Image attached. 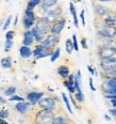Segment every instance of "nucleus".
I'll return each instance as SVG.
<instances>
[{"instance_id": "nucleus-1", "label": "nucleus", "mask_w": 116, "mask_h": 124, "mask_svg": "<svg viewBox=\"0 0 116 124\" xmlns=\"http://www.w3.org/2000/svg\"><path fill=\"white\" fill-rule=\"evenodd\" d=\"M97 34L98 37L102 39L113 40V39L116 38V27L115 26L101 24L97 27Z\"/></svg>"}, {"instance_id": "nucleus-2", "label": "nucleus", "mask_w": 116, "mask_h": 124, "mask_svg": "<svg viewBox=\"0 0 116 124\" xmlns=\"http://www.w3.org/2000/svg\"><path fill=\"white\" fill-rule=\"evenodd\" d=\"M55 117V113L52 110L42 109L35 115V122L36 123H52V120Z\"/></svg>"}, {"instance_id": "nucleus-3", "label": "nucleus", "mask_w": 116, "mask_h": 124, "mask_svg": "<svg viewBox=\"0 0 116 124\" xmlns=\"http://www.w3.org/2000/svg\"><path fill=\"white\" fill-rule=\"evenodd\" d=\"M52 23L49 20L47 17H38V19L35 22L34 27L38 30V32L42 35H47L48 33H50V27Z\"/></svg>"}, {"instance_id": "nucleus-4", "label": "nucleus", "mask_w": 116, "mask_h": 124, "mask_svg": "<svg viewBox=\"0 0 116 124\" xmlns=\"http://www.w3.org/2000/svg\"><path fill=\"white\" fill-rule=\"evenodd\" d=\"M101 90L103 94H114L116 93V75L107 79H102Z\"/></svg>"}, {"instance_id": "nucleus-5", "label": "nucleus", "mask_w": 116, "mask_h": 124, "mask_svg": "<svg viewBox=\"0 0 116 124\" xmlns=\"http://www.w3.org/2000/svg\"><path fill=\"white\" fill-rule=\"evenodd\" d=\"M56 97L52 96H45V97H41V100L37 102L38 106L42 109H48V110H52L55 111L56 109Z\"/></svg>"}, {"instance_id": "nucleus-6", "label": "nucleus", "mask_w": 116, "mask_h": 124, "mask_svg": "<svg viewBox=\"0 0 116 124\" xmlns=\"http://www.w3.org/2000/svg\"><path fill=\"white\" fill-rule=\"evenodd\" d=\"M97 55L99 57V59H107L110 57H113L116 55V47L112 45L100 46L97 50Z\"/></svg>"}, {"instance_id": "nucleus-7", "label": "nucleus", "mask_w": 116, "mask_h": 124, "mask_svg": "<svg viewBox=\"0 0 116 124\" xmlns=\"http://www.w3.org/2000/svg\"><path fill=\"white\" fill-rule=\"evenodd\" d=\"M60 42V38H59V35H55V34H48L46 35L45 38L42 40V42H41V45L44 46V47L48 48V49H52L55 47L56 45L59 44Z\"/></svg>"}, {"instance_id": "nucleus-8", "label": "nucleus", "mask_w": 116, "mask_h": 124, "mask_svg": "<svg viewBox=\"0 0 116 124\" xmlns=\"http://www.w3.org/2000/svg\"><path fill=\"white\" fill-rule=\"evenodd\" d=\"M66 24V18L65 17H60V18L55 19V22L51 24L50 27V33L51 34H55V35H60V33L62 32V30L64 29Z\"/></svg>"}, {"instance_id": "nucleus-9", "label": "nucleus", "mask_w": 116, "mask_h": 124, "mask_svg": "<svg viewBox=\"0 0 116 124\" xmlns=\"http://www.w3.org/2000/svg\"><path fill=\"white\" fill-rule=\"evenodd\" d=\"M101 71H111L114 70L116 66V55L113 57L107 59H100V64H99Z\"/></svg>"}, {"instance_id": "nucleus-10", "label": "nucleus", "mask_w": 116, "mask_h": 124, "mask_svg": "<svg viewBox=\"0 0 116 124\" xmlns=\"http://www.w3.org/2000/svg\"><path fill=\"white\" fill-rule=\"evenodd\" d=\"M52 49H48V48L44 47L40 44V45L35 46V49L32 51V55L34 56L35 59H42V58H46V57L50 56L52 54Z\"/></svg>"}, {"instance_id": "nucleus-11", "label": "nucleus", "mask_w": 116, "mask_h": 124, "mask_svg": "<svg viewBox=\"0 0 116 124\" xmlns=\"http://www.w3.org/2000/svg\"><path fill=\"white\" fill-rule=\"evenodd\" d=\"M62 13H63V10H62V8L55 4V7L50 8V9H48V11H47V16H46V17H47V18L50 20L51 23H52V22H55V19L60 18V17L62 16Z\"/></svg>"}, {"instance_id": "nucleus-12", "label": "nucleus", "mask_w": 116, "mask_h": 124, "mask_svg": "<svg viewBox=\"0 0 116 124\" xmlns=\"http://www.w3.org/2000/svg\"><path fill=\"white\" fill-rule=\"evenodd\" d=\"M100 19H101V24L115 26L116 27V12L115 11H110L107 15H104Z\"/></svg>"}, {"instance_id": "nucleus-13", "label": "nucleus", "mask_w": 116, "mask_h": 124, "mask_svg": "<svg viewBox=\"0 0 116 124\" xmlns=\"http://www.w3.org/2000/svg\"><path fill=\"white\" fill-rule=\"evenodd\" d=\"M111 10L107 7L100 6V4H95L94 6V14H95V18L98 17V19H100L101 17H103L104 15H107Z\"/></svg>"}, {"instance_id": "nucleus-14", "label": "nucleus", "mask_w": 116, "mask_h": 124, "mask_svg": "<svg viewBox=\"0 0 116 124\" xmlns=\"http://www.w3.org/2000/svg\"><path fill=\"white\" fill-rule=\"evenodd\" d=\"M44 96V93L43 92H36V91H33L30 92L27 94V100L31 103V105H35L38 101L41 100V97Z\"/></svg>"}, {"instance_id": "nucleus-15", "label": "nucleus", "mask_w": 116, "mask_h": 124, "mask_svg": "<svg viewBox=\"0 0 116 124\" xmlns=\"http://www.w3.org/2000/svg\"><path fill=\"white\" fill-rule=\"evenodd\" d=\"M33 43H34V38H33L32 33H31V30L27 29L24 32V40H22V45L31 46Z\"/></svg>"}, {"instance_id": "nucleus-16", "label": "nucleus", "mask_w": 116, "mask_h": 124, "mask_svg": "<svg viewBox=\"0 0 116 124\" xmlns=\"http://www.w3.org/2000/svg\"><path fill=\"white\" fill-rule=\"evenodd\" d=\"M31 106V103H26L25 101L24 102H18L16 105H15V110L18 111L20 113H26L29 109V107Z\"/></svg>"}, {"instance_id": "nucleus-17", "label": "nucleus", "mask_w": 116, "mask_h": 124, "mask_svg": "<svg viewBox=\"0 0 116 124\" xmlns=\"http://www.w3.org/2000/svg\"><path fill=\"white\" fill-rule=\"evenodd\" d=\"M19 54L21 56V58L24 59H28L32 56V50L29 46H26V45H22L21 47L19 48Z\"/></svg>"}, {"instance_id": "nucleus-18", "label": "nucleus", "mask_w": 116, "mask_h": 124, "mask_svg": "<svg viewBox=\"0 0 116 124\" xmlns=\"http://www.w3.org/2000/svg\"><path fill=\"white\" fill-rule=\"evenodd\" d=\"M56 72H58V74L60 75L61 77H63V78H66V77L70 74L69 68L68 66H66V65H60L58 68V70H56Z\"/></svg>"}, {"instance_id": "nucleus-19", "label": "nucleus", "mask_w": 116, "mask_h": 124, "mask_svg": "<svg viewBox=\"0 0 116 124\" xmlns=\"http://www.w3.org/2000/svg\"><path fill=\"white\" fill-rule=\"evenodd\" d=\"M69 10H70V13L73 15V18H74V24L77 28H79V22H78V17H77V11H76V8H75L74 2H70L69 3Z\"/></svg>"}, {"instance_id": "nucleus-20", "label": "nucleus", "mask_w": 116, "mask_h": 124, "mask_svg": "<svg viewBox=\"0 0 116 124\" xmlns=\"http://www.w3.org/2000/svg\"><path fill=\"white\" fill-rule=\"evenodd\" d=\"M0 63H1V66H2L3 69H10V68H12L13 61H12V58H11V57H4V58L1 59Z\"/></svg>"}, {"instance_id": "nucleus-21", "label": "nucleus", "mask_w": 116, "mask_h": 124, "mask_svg": "<svg viewBox=\"0 0 116 124\" xmlns=\"http://www.w3.org/2000/svg\"><path fill=\"white\" fill-rule=\"evenodd\" d=\"M31 33H32L33 38H34V41H36L37 43H41V42H42V40L44 39V35L41 34V33L38 32V30H37L35 27H32V28H31Z\"/></svg>"}, {"instance_id": "nucleus-22", "label": "nucleus", "mask_w": 116, "mask_h": 124, "mask_svg": "<svg viewBox=\"0 0 116 124\" xmlns=\"http://www.w3.org/2000/svg\"><path fill=\"white\" fill-rule=\"evenodd\" d=\"M58 2V0H41V6L45 9H50L55 7Z\"/></svg>"}, {"instance_id": "nucleus-23", "label": "nucleus", "mask_w": 116, "mask_h": 124, "mask_svg": "<svg viewBox=\"0 0 116 124\" xmlns=\"http://www.w3.org/2000/svg\"><path fill=\"white\" fill-rule=\"evenodd\" d=\"M34 24H35V22H33V20L27 18L26 16L24 17V19H22V25H24V27H25L26 30H27V29H30V28H32Z\"/></svg>"}, {"instance_id": "nucleus-24", "label": "nucleus", "mask_w": 116, "mask_h": 124, "mask_svg": "<svg viewBox=\"0 0 116 124\" xmlns=\"http://www.w3.org/2000/svg\"><path fill=\"white\" fill-rule=\"evenodd\" d=\"M65 47H66V51H67L68 55H71L74 51V45H73V41L70 39H67L65 42Z\"/></svg>"}, {"instance_id": "nucleus-25", "label": "nucleus", "mask_w": 116, "mask_h": 124, "mask_svg": "<svg viewBox=\"0 0 116 124\" xmlns=\"http://www.w3.org/2000/svg\"><path fill=\"white\" fill-rule=\"evenodd\" d=\"M25 16L27 17V18L33 20V22H35V20H36V16H35V13H34V11H33V10L26 9V11H25Z\"/></svg>"}, {"instance_id": "nucleus-26", "label": "nucleus", "mask_w": 116, "mask_h": 124, "mask_svg": "<svg viewBox=\"0 0 116 124\" xmlns=\"http://www.w3.org/2000/svg\"><path fill=\"white\" fill-rule=\"evenodd\" d=\"M60 56H61V49H60V47H58L55 50H53L52 54L50 55V61L51 62H55L56 59L60 58Z\"/></svg>"}, {"instance_id": "nucleus-27", "label": "nucleus", "mask_w": 116, "mask_h": 124, "mask_svg": "<svg viewBox=\"0 0 116 124\" xmlns=\"http://www.w3.org/2000/svg\"><path fill=\"white\" fill-rule=\"evenodd\" d=\"M62 99H63V101H64V103H65V105H66V108H67V110L69 111V113L70 115H73V109H71V107H70V103H69V101H68V97H67V95L65 94V93H62Z\"/></svg>"}, {"instance_id": "nucleus-28", "label": "nucleus", "mask_w": 116, "mask_h": 124, "mask_svg": "<svg viewBox=\"0 0 116 124\" xmlns=\"http://www.w3.org/2000/svg\"><path fill=\"white\" fill-rule=\"evenodd\" d=\"M41 4V0H29L27 4V9L29 10H34L35 7L40 6Z\"/></svg>"}, {"instance_id": "nucleus-29", "label": "nucleus", "mask_w": 116, "mask_h": 124, "mask_svg": "<svg viewBox=\"0 0 116 124\" xmlns=\"http://www.w3.org/2000/svg\"><path fill=\"white\" fill-rule=\"evenodd\" d=\"M63 84H64V86L67 88V90H68V91L70 92V93H73V94H74V93L76 92V89H75L74 85H73V84H70V82H69L68 80H64Z\"/></svg>"}, {"instance_id": "nucleus-30", "label": "nucleus", "mask_w": 116, "mask_h": 124, "mask_svg": "<svg viewBox=\"0 0 116 124\" xmlns=\"http://www.w3.org/2000/svg\"><path fill=\"white\" fill-rule=\"evenodd\" d=\"M65 122H67V120L65 119L64 116H58V117H55V119L52 120V123H55V124H58V123H65Z\"/></svg>"}, {"instance_id": "nucleus-31", "label": "nucleus", "mask_w": 116, "mask_h": 124, "mask_svg": "<svg viewBox=\"0 0 116 124\" xmlns=\"http://www.w3.org/2000/svg\"><path fill=\"white\" fill-rule=\"evenodd\" d=\"M75 99H76V101H78L79 103H83L84 102V95L83 93L81 92H75Z\"/></svg>"}, {"instance_id": "nucleus-32", "label": "nucleus", "mask_w": 116, "mask_h": 124, "mask_svg": "<svg viewBox=\"0 0 116 124\" xmlns=\"http://www.w3.org/2000/svg\"><path fill=\"white\" fill-rule=\"evenodd\" d=\"M15 92H16V88L15 87H10V88H7L6 91H4V94L7 95V96H10V95L15 94Z\"/></svg>"}, {"instance_id": "nucleus-33", "label": "nucleus", "mask_w": 116, "mask_h": 124, "mask_svg": "<svg viewBox=\"0 0 116 124\" xmlns=\"http://www.w3.org/2000/svg\"><path fill=\"white\" fill-rule=\"evenodd\" d=\"M26 99H24V97H21V96H18V95H15V94H13V95H10V99L9 101H17V102H24Z\"/></svg>"}, {"instance_id": "nucleus-34", "label": "nucleus", "mask_w": 116, "mask_h": 124, "mask_svg": "<svg viewBox=\"0 0 116 124\" xmlns=\"http://www.w3.org/2000/svg\"><path fill=\"white\" fill-rule=\"evenodd\" d=\"M13 47V40H6V43H4V49L6 51L10 50Z\"/></svg>"}, {"instance_id": "nucleus-35", "label": "nucleus", "mask_w": 116, "mask_h": 124, "mask_svg": "<svg viewBox=\"0 0 116 124\" xmlns=\"http://www.w3.org/2000/svg\"><path fill=\"white\" fill-rule=\"evenodd\" d=\"M11 22H12V16L10 15V16H7V18L6 20V23H4L3 27H2V30H7V28L10 27V25H11Z\"/></svg>"}, {"instance_id": "nucleus-36", "label": "nucleus", "mask_w": 116, "mask_h": 124, "mask_svg": "<svg viewBox=\"0 0 116 124\" xmlns=\"http://www.w3.org/2000/svg\"><path fill=\"white\" fill-rule=\"evenodd\" d=\"M73 45H74V50L78 51L79 50V46H78V41H77V35L73 34Z\"/></svg>"}, {"instance_id": "nucleus-37", "label": "nucleus", "mask_w": 116, "mask_h": 124, "mask_svg": "<svg viewBox=\"0 0 116 124\" xmlns=\"http://www.w3.org/2000/svg\"><path fill=\"white\" fill-rule=\"evenodd\" d=\"M14 35H15V32H14V31H13V30H10V31H7V32L6 33V39H7V40H13Z\"/></svg>"}, {"instance_id": "nucleus-38", "label": "nucleus", "mask_w": 116, "mask_h": 124, "mask_svg": "<svg viewBox=\"0 0 116 124\" xmlns=\"http://www.w3.org/2000/svg\"><path fill=\"white\" fill-rule=\"evenodd\" d=\"M84 13H85V11L84 10H82L81 13H80V18H81V23H82V26L83 27H85V15H84Z\"/></svg>"}, {"instance_id": "nucleus-39", "label": "nucleus", "mask_w": 116, "mask_h": 124, "mask_svg": "<svg viewBox=\"0 0 116 124\" xmlns=\"http://www.w3.org/2000/svg\"><path fill=\"white\" fill-rule=\"evenodd\" d=\"M69 99H70V101H71V103H73V105L75 106V107L77 108V109H80V107H79V105L77 104V101H76V99L75 97H73V93H70V95H69Z\"/></svg>"}, {"instance_id": "nucleus-40", "label": "nucleus", "mask_w": 116, "mask_h": 124, "mask_svg": "<svg viewBox=\"0 0 116 124\" xmlns=\"http://www.w3.org/2000/svg\"><path fill=\"white\" fill-rule=\"evenodd\" d=\"M9 115L10 113L7 110H1V111H0V118H7Z\"/></svg>"}, {"instance_id": "nucleus-41", "label": "nucleus", "mask_w": 116, "mask_h": 124, "mask_svg": "<svg viewBox=\"0 0 116 124\" xmlns=\"http://www.w3.org/2000/svg\"><path fill=\"white\" fill-rule=\"evenodd\" d=\"M81 46H82V48H84V49H87V43H86V40L84 38L81 39Z\"/></svg>"}, {"instance_id": "nucleus-42", "label": "nucleus", "mask_w": 116, "mask_h": 124, "mask_svg": "<svg viewBox=\"0 0 116 124\" xmlns=\"http://www.w3.org/2000/svg\"><path fill=\"white\" fill-rule=\"evenodd\" d=\"M89 87H91V90L92 91H95V87H94V84H93V78L92 77H89Z\"/></svg>"}, {"instance_id": "nucleus-43", "label": "nucleus", "mask_w": 116, "mask_h": 124, "mask_svg": "<svg viewBox=\"0 0 116 124\" xmlns=\"http://www.w3.org/2000/svg\"><path fill=\"white\" fill-rule=\"evenodd\" d=\"M109 112H110L111 115L113 116V117H116V107H114V108H111V109H109Z\"/></svg>"}, {"instance_id": "nucleus-44", "label": "nucleus", "mask_w": 116, "mask_h": 124, "mask_svg": "<svg viewBox=\"0 0 116 124\" xmlns=\"http://www.w3.org/2000/svg\"><path fill=\"white\" fill-rule=\"evenodd\" d=\"M4 103H6V100H4L3 97L0 96V104H4Z\"/></svg>"}, {"instance_id": "nucleus-45", "label": "nucleus", "mask_w": 116, "mask_h": 124, "mask_svg": "<svg viewBox=\"0 0 116 124\" xmlns=\"http://www.w3.org/2000/svg\"><path fill=\"white\" fill-rule=\"evenodd\" d=\"M17 22H18V16H15V22H14V25L15 26L17 25Z\"/></svg>"}, {"instance_id": "nucleus-46", "label": "nucleus", "mask_w": 116, "mask_h": 124, "mask_svg": "<svg viewBox=\"0 0 116 124\" xmlns=\"http://www.w3.org/2000/svg\"><path fill=\"white\" fill-rule=\"evenodd\" d=\"M104 119H105V120H108V121L111 120V118L109 117V116H107V115H104Z\"/></svg>"}, {"instance_id": "nucleus-47", "label": "nucleus", "mask_w": 116, "mask_h": 124, "mask_svg": "<svg viewBox=\"0 0 116 124\" xmlns=\"http://www.w3.org/2000/svg\"><path fill=\"white\" fill-rule=\"evenodd\" d=\"M98 1H101V2H109V1H113V0H98Z\"/></svg>"}, {"instance_id": "nucleus-48", "label": "nucleus", "mask_w": 116, "mask_h": 124, "mask_svg": "<svg viewBox=\"0 0 116 124\" xmlns=\"http://www.w3.org/2000/svg\"><path fill=\"white\" fill-rule=\"evenodd\" d=\"M76 1H77V2H81V0H76Z\"/></svg>"}, {"instance_id": "nucleus-49", "label": "nucleus", "mask_w": 116, "mask_h": 124, "mask_svg": "<svg viewBox=\"0 0 116 124\" xmlns=\"http://www.w3.org/2000/svg\"><path fill=\"white\" fill-rule=\"evenodd\" d=\"M114 43H115V45H116V40H115V41H114Z\"/></svg>"}, {"instance_id": "nucleus-50", "label": "nucleus", "mask_w": 116, "mask_h": 124, "mask_svg": "<svg viewBox=\"0 0 116 124\" xmlns=\"http://www.w3.org/2000/svg\"><path fill=\"white\" fill-rule=\"evenodd\" d=\"M115 72H116V66H115Z\"/></svg>"}, {"instance_id": "nucleus-51", "label": "nucleus", "mask_w": 116, "mask_h": 124, "mask_svg": "<svg viewBox=\"0 0 116 124\" xmlns=\"http://www.w3.org/2000/svg\"><path fill=\"white\" fill-rule=\"evenodd\" d=\"M6 1H9V0H6Z\"/></svg>"}]
</instances>
